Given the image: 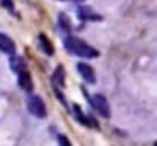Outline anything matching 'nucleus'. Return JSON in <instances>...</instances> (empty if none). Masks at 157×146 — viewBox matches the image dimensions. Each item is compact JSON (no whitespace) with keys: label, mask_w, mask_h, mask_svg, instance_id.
Masks as SVG:
<instances>
[{"label":"nucleus","mask_w":157,"mask_h":146,"mask_svg":"<svg viewBox=\"0 0 157 146\" xmlns=\"http://www.w3.org/2000/svg\"><path fill=\"white\" fill-rule=\"evenodd\" d=\"M64 46L69 52H72L73 55L81 56V58H95V56H98L96 49H93L86 41H82V40L76 38V37H67L66 41H64Z\"/></svg>","instance_id":"1"},{"label":"nucleus","mask_w":157,"mask_h":146,"mask_svg":"<svg viewBox=\"0 0 157 146\" xmlns=\"http://www.w3.org/2000/svg\"><path fill=\"white\" fill-rule=\"evenodd\" d=\"M28 110H29V113L34 114L35 117H40V119H41V117L46 116V105H44L43 99L40 96L32 95V96L28 97Z\"/></svg>","instance_id":"2"},{"label":"nucleus","mask_w":157,"mask_h":146,"mask_svg":"<svg viewBox=\"0 0 157 146\" xmlns=\"http://www.w3.org/2000/svg\"><path fill=\"white\" fill-rule=\"evenodd\" d=\"M90 105L104 117H110V105L108 100L105 99V96L102 95H93L90 96Z\"/></svg>","instance_id":"3"},{"label":"nucleus","mask_w":157,"mask_h":146,"mask_svg":"<svg viewBox=\"0 0 157 146\" xmlns=\"http://www.w3.org/2000/svg\"><path fill=\"white\" fill-rule=\"evenodd\" d=\"M76 69H78V72L81 73V76H82V78H84L87 82L93 84V82L96 81L95 70H93V67H90L89 64H86V62H79V64L76 66Z\"/></svg>","instance_id":"4"},{"label":"nucleus","mask_w":157,"mask_h":146,"mask_svg":"<svg viewBox=\"0 0 157 146\" xmlns=\"http://www.w3.org/2000/svg\"><path fill=\"white\" fill-rule=\"evenodd\" d=\"M18 85L25 92H31L32 90V79H31V75H29V72L26 69L18 72Z\"/></svg>","instance_id":"5"},{"label":"nucleus","mask_w":157,"mask_h":146,"mask_svg":"<svg viewBox=\"0 0 157 146\" xmlns=\"http://www.w3.org/2000/svg\"><path fill=\"white\" fill-rule=\"evenodd\" d=\"M78 17L81 20H101V15H98L92 8L89 6H81L78 8Z\"/></svg>","instance_id":"6"},{"label":"nucleus","mask_w":157,"mask_h":146,"mask_svg":"<svg viewBox=\"0 0 157 146\" xmlns=\"http://www.w3.org/2000/svg\"><path fill=\"white\" fill-rule=\"evenodd\" d=\"M0 50L5 52V53H9V55H12L15 52L14 41L8 35H5V34H0Z\"/></svg>","instance_id":"7"},{"label":"nucleus","mask_w":157,"mask_h":146,"mask_svg":"<svg viewBox=\"0 0 157 146\" xmlns=\"http://www.w3.org/2000/svg\"><path fill=\"white\" fill-rule=\"evenodd\" d=\"M53 84L55 87H64V69L61 66L53 73Z\"/></svg>","instance_id":"8"},{"label":"nucleus","mask_w":157,"mask_h":146,"mask_svg":"<svg viewBox=\"0 0 157 146\" xmlns=\"http://www.w3.org/2000/svg\"><path fill=\"white\" fill-rule=\"evenodd\" d=\"M40 46H41V50L43 52H46L48 55H53V46L52 43L46 38V35H40Z\"/></svg>","instance_id":"9"},{"label":"nucleus","mask_w":157,"mask_h":146,"mask_svg":"<svg viewBox=\"0 0 157 146\" xmlns=\"http://www.w3.org/2000/svg\"><path fill=\"white\" fill-rule=\"evenodd\" d=\"M11 67H12V70L14 72H20V70H25L26 69V62H25V59L23 58H20V56H15V58H12L11 59Z\"/></svg>","instance_id":"10"},{"label":"nucleus","mask_w":157,"mask_h":146,"mask_svg":"<svg viewBox=\"0 0 157 146\" xmlns=\"http://www.w3.org/2000/svg\"><path fill=\"white\" fill-rule=\"evenodd\" d=\"M59 21H61V28H63V31L69 32V31H70V21H69V18H67L64 14H61V15H59Z\"/></svg>","instance_id":"11"},{"label":"nucleus","mask_w":157,"mask_h":146,"mask_svg":"<svg viewBox=\"0 0 157 146\" xmlns=\"http://www.w3.org/2000/svg\"><path fill=\"white\" fill-rule=\"evenodd\" d=\"M2 5H3L5 8H8V9H12V8H14L12 0H2Z\"/></svg>","instance_id":"12"},{"label":"nucleus","mask_w":157,"mask_h":146,"mask_svg":"<svg viewBox=\"0 0 157 146\" xmlns=\"http://www.w3.org/2000/svg\"><path fill=\"white\" fill-rule=\"evenodd\" d=\"M59 142H61V143H63V145H70V142H69V140H66V139H64V137H59Z\"/></svg>","instance_id":"13"},{"label":"nucleus","mask_w":157,"mask_h":146,"mask_svg":"<svg viewBox=\"0 0 157 146\" xmlns=\"http://www.w3.org/2000/svg\"><path fill=\"white\" fill-rule=\"evenodd\" d=\"M72 2H81V0H72Z\"/></svg>","instance_id":"14"}]
</instances>
